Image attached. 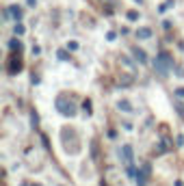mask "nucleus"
<instances>
[{
	"label": "nucleus",
	"instance_id": "1",
	"mask_svg": "<svg viewBox=\"0 0 184 186\" xmlns=\"http://www.w3.org/2000/svg\"><path fill=\"white\" fill-rule=\"evenodd\" d=\"M7 13H11L9 17H15V20H22V9H20V7H15V5H11V7L7 9Z\"/></svg>",
	"mask_w": 184,
	"mask_h": 186
},
{
	"label": "nucleus",
	"instance_id": "2",
	"mask_svg": "<svg viewBox=\"0 0 184 186\" xmlns=\"http://www.w3.org/2000/svg\"><path fill=\"white\" fill-rule=\"evenodd\" d=\"M136 35H139L141 39H150L152 37V30L150 28H141V30H136Z\"/></svg>",
	"mask_w": 184,
	"mask_h": 186
},
{
	"label": "nucleus",
	"instance_id": "3",
	"mask_svg": "<svg viewBox=\"0 0 184 186\" xmlns=\"http://www.w3.org/2000/svg\"><path fill=\"white\" fill-rule=\"evenodd\" d=\"M124 158H126V160L132 158V147H130V145H124Z\"/></svg>",
	"mask_w": 184,
	"mask_h": 186
},
{
	"label": "nucleus",
	"instance_id": "4",
	"mask_svg": "<svg viewBox=\"0 0 184 186\" xmlns=\"http://www.w3.org/2000/svg\"><path fill=\"white\" fill-rule=\"evenodd\" d=\"M134 56H136V59H139L141 63H145V61H147V56H145V54H143V52H141L139 48H136V50H134Z\"/></svg>",
	"mask_w": 184,
	"mask_h": 186
},
{
	"label": "nucleus",
	"instance_id": "5",
	"mask_svg": "<svg viewBox=\"0 0 184 186\" xmlns=\"http://www.w3.org/2000/svg\"><path fill=\"white\" fill-rule=\"evenodd\" d=\"M67 48H70V50H76L78 43H76V41H70V43H67Z\"/></svg>",
	"mask_w": 184,
	"mask_h": 186
},
{
	"label": "nucleus",
	"instance_id": "6",
	"mask_svg": "<svg viewBox=\"0 0 184 186\" xmlns=\"http://www.w3.org/2000/svg\"><path fill=\"white\" fill-rule=\"evenodd\" d=\"M119 108H124V110H132V106H130V104H126V102H124V104L119 102Z\"/></svg>",
	"mask_w": 184,
	"mask_h": 186
},
{
	"label": "nucleus",
	"instance_id": "7",
	"mask_svg": "<svg viewBox=\"0 0 184 186\" xmlns=\"http://www.w3.org/2000/svg\"><path fill=\"white\" fill-rule=\"evenodd\" d=\"M15 33H17V35H22V33H24V26L17 24V26H15Z\"/></svg>",
	"mask_w": 184,
	"mask_h": 186
},
{
	"label": "nucleus",
	"instance_id": "8",
	"mask_svg": "<svg viewBox=\"0 0 184 186\" xmlns=\"http://www.w3.org/2000/svg\"><path fill=\"white\" fill-rule=\"evenodd\" d=\"M11 48H17V50H20L22 45H20V41H15V39H13V41H11Z\"/></svg>",
	"mask_w": 184,
	"mask_h": 186
},
{
	"label": "nucleus",
	"instance_id": "9",
	"mask_svg": "<svg viewBox=\"0 0 184 186\" xmlns=\"http://www.w3.org/2000/svg\"><path fill=\"white\" fill-rule=\"evenodd\" d=\"M136 2H139V0H136Z\"/></svg>",
	"mask_w": 184,
	"mask_h": 186
}]
</instances>
